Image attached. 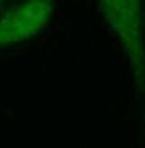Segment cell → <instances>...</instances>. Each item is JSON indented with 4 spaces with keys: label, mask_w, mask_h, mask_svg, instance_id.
Segmentation results:
<instances>
[{
    "label": "cell",
    "mask_w": 145,
    "mask_h": 148,
    "mask_svg": "<svg viewBox=\"0 0 145 148\" xmlns=\"http://www.w3.org/2000/svg\"><path fill=\"white\" fill-rule=\"evenodd\" d=\"M2 4H4V0H0V5H2Z\"/></svg>",
    "instance_id": "cell-3"
},
{
    "label": "cell",
    "mask_w": 145,
    "mask_h": 148,
    "mask_svg": "<svg viewBox=\"0 0 145 148\" xmlns=\"http://www.w3.org/2000/svg\"><path fill=\"white\" fill-rule=\"evenodd\" d=\"M55 0H24L0 18V47L38 36L53 18Z\"/></svg>",
    "instance_id": "cell-2"
},
{
    "label": "cell",
    "mask_w": 145,
    "mask_h": 148,
    "mask_svg": "<svg viewBox=\"0 0 145 148\" xmlns=\"http://www.w3.org/2000/svg\"><path fill=\"white\" fill-rule=\"evenodd\" d=\"M105 25L118 40L138 90L145 94V31L142 0H98Z\"/></svg>",
    "instance_id": "cell-1"
}]
</instances>
